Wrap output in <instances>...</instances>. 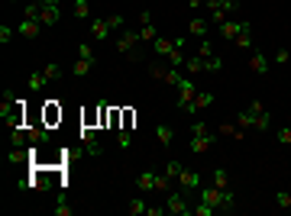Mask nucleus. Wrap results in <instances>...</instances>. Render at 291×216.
Wrapping results in <instances>:
<instances>
[{
  "instance_id": "obj_1",
  "label": "nucleus",
  "mask_w": 291,
  "mask_h": 216,
  "mask_svg": "<svg viewBox=\"0 0 291 216\" xmlns=\"http://www.w3.org/2000/svg\"><path fill=\"white\" fill-rule=\"evenodd\" d=\"M207 13H210V20H214V26L220 23H227L230 20V13L236 10V0H207Z\"/></svg>"
},
{
  "instance_id": "obj_2",
  "label": "nucleus",
  "mask_w": 291,
  "mask_h": 216,
  "mask_svg": "<svg viewBox=\"0 0 291 216\" xmlns=\"http://www.w3.org/2000/svg\"><path fill=\"white\" fill-rule=\"evenodd\" d=\"M143 46V39H139V29H123L117 36V49L126 52V55H133V52Z\"/></svg>"
},
{
  "instance_id": "obj_3",
  "label": "nucleus",
  "mask_w": 291,
  "mask_h": 216,
  "mask_svg": "<svg viewBox=\"0 0 291 216\" xmlns=\"http://www.w3.org/2000/svg\"><path fill=\"white\" fill-rule=\"evenodd\" d=\"M175 91H178V110L184 113V107H188V103L194 100V94H198V84H194V77H184Z\"/></svg>"
},
{
  "instance_id": "obj_4",
  "label": "nucleus",
  "mask_w": 291,
  "mask_h": 216,
  "mask_svg": "<svg viewBox=\"0 0 291 216\" xmlns=\"http://www.w3.org/2000/svg\"><path fill=\"white\" fill-rule=\"evenodd\" d=\"M165 210L175 213V216H188L191 206H188V200H184V194L178 191V194H169V200H165Z\"/></svg>"
},
{
  "instance_id": "obj_5",
  "label": "nucleus",
  "mask_w": 291,
  "mask_h": 216,
  "mask_svg": "<svg viewBox=\"0 0 291 216\" xmlns=\"http://www.w3.org/2000/svg\"><path fill=\"white\" fill-rule=\"evenodd\" d=\"M210 103H214V94H210V91H198V94H194V100L184 107V113L191 116V113H198V110H207Z\"/></svg>"
},
{
  "instance_id": "obj_6",
  "label": "nucleus",
  "mask_w": 291,
  "mask_h": 216,
  "mask_svg": "<svg viewBox=\"0 0 291 216\" xmlns=\"http://www.w3.org/2000/svg\"><path fill=\"white\" fill-rule=\"evenodd\" d=\"M81 142H84L87 155H104V145L97 142V133H94L91 126H84V129H81Z\"/></svg>"
},
{
  "instance_id": "obj_7",
  "label": "nucleus",
  "mask_w": 291,
  "mask_h": 216,
  "mask_svg": "<svg viewBox=\"0 0 291 216\" xmlns=\"http://www.w3.org/2000/svg\"><path fill=\"white\" fill-rule=\"evenodd\" d=\"M188 149H191L194 155H201V152H210V149H214V133H207V136H191Z\"/></svg>"
},
{
  "instance_id": "obj_8",
  "label": "nucleus",
  "mask_w": 291,
  "mask_h": 216,
  "mask_svg": "<svg viewBox=\"0 0 291 216\" xmlns=\"http://www.w3.org/2000/svg\"><path fill=\"white\" fill-rule=\"evenodd\" d=\"M29 155H33V149L23 152V145H13V149L7 152V165H10V168H20V165H26V161H29Z\"/></svg>"
},
{
  "instance_id": "obj_9",
  "label": "nucleus",
  "mask_w": 291,
  "mask_h": 216,
  "mask_svg": "<svg viewBox=\"0 0 291 216\" xmlns=\"http://www.w3.org/2000/svg\"><path fill=\"white\" fill-rule=\"evenodd\" d=\"M49 139H52V136H49V126H46V123L29 126V145H46Z\"/></svg>"
},
{
  "instance_id": "obj_10",
  "label": "nucleus",
  "mask_w": 291,
  "mask_h": 216,
  "mask_svg": "<svg viewBox=\"0 0 291 216\" xmlns=\"http://www.w3.org/2000/svg\"><path fill=\"white\" fill-rule=\"evenodd\" d=\"M246 23V20H243ZM243 23H236V20H227V23H220V36H223L227 42H236V36L243 32Z\"/></svg>"
},
{
  "instance_id": "obj_11",
  "label": "nucleus",
  "mask_w": 291,
  "mask_h": 216,
  "mask_svg": "<svg viewBox=\"0 0 291 216\" xmlns=\"http://www.w3.org/2000/svg\"><path fill=\"white\" fill-rule=\"evenodd\" d=\"M16 32H20L23 39H36L39 32H42V23L39 20H23L20 26H16Z\"/></svg>"
},
{
  "instance_id": "obj_12",
  "label": "nucleus",
  "mask_w": 291,
  "mask_h": 216,
  "mask_svg": "<svg viewBox=\"0 0 291 216\" xmlns=\"http://www.w3.org/2000/svg\"><path fill=\"white\" fill-rule=\"evenodd\" d=\"M175 181L181 184V191H194V187H201V175H198V171H184L181 168V175L175 178Z\"/></svg>"
},
{
  "instance_id": "obj_13",
  "label": "nucleus",
  "mask_w": 291,
  "mask_h": 216,
  "mask_svg": "<svg viewBox=\"0 0 291 216\" xmlns=\"http://www.w3.org/2000/svg\"><path fill=\"white\" fill-rule=\"evenodd\" d=\"M201 200H204V203H210L214 210H220V203H223V191L210 184V187H204V191H201Z\"/></svg>"
},
{
  "instance_id": "obj_14",
  "label": "nucleus",
  "mask_w": 291,
  "mask_h": 216,
  "mask_svg": "<svg viewBox=\"0 0 291 216\" xmlns=\"http://www.w3.org/2000/svg\"><path fill=\"white\" fill-rule=\"evenodd\" d=\"M110 36V23L107 20H91V39L94 42H104Z\"/></svg>"
},
{
  "instance_id": "obj_15",
  "label": "nucleus",
  "mask_w": 291,
  "mask_h": 216,
  "mask_svg": "<svg viewBox=\"0 0 291 216\" xmlns=\"http://www.w3.org/2000/svg\"><path fill=\"white\" fill-rule=\"evenodd\" d=\"M136 187H139V191H155V187H158V175H155V171H143V175L136 178Z\"/></svg>"
},
{
  "instance_id": "obj_16",
  "label": "nucleus",
  "mask_w": 291,
  "mask_h": 216,
  "mask_svg": "<svg viewBox=\"0 0 291 216\" xmlns=\"http://www.w3.org/2000/svg\"><path fill=\"white\" fill-rule=\"evenodd\" d=\"M152 52H155L158 58H169L172 52H175V42H172V39H165V36H158V39L152 42Z\"/></svg>"
},
{
  "instance_id": "obj_17",
  "label": "nucleus",
  "mask_w": 291,
  "mask_h": 216,
  "mask_svg": "<svg viewBox=\"0 0 291 216\" xmlns=\"http://www.w3.org/2000/svg\"><path fill=\"white\" fill-rule=\"evenodd\" d=\"M249 68L255 74H266L269 71V58L262 55V52H252V55H249Z\"/></svg>"
},
{
  "instance_id": "obj_18",
  "label": "nucleus",
  "mask_w": 291,
  "mask_h": 216,
  "mask_svg": "<svg viewBox=\"0 0 291 216\" xmlns=\"http://www.w3.org/2000/svg\"><path fill=\"white\" fill-rule=\"evenodd\" d=\"M233 46H236V49H243V52H246V49H252V26H249V23H243V32L236 36Z\"/></svg>"
},
{
  "instance_id": "obj_19",
  "label": "nucleus",
  "mask_w": 291,
  "mask_h": 216,
  "mask_svg": "<svg viewBox=\"0 0 291 216\" xmlns=\"http://www.w3.org/2000/svg\"><path fill=\"white\" fill-rule=\"evenodd\" d=\"M188 32H191V36H198V39H204L207 36V20H204V16H194V20L188 23Z\"/></svg>"
},
{
  "instance_id": "obj_20",
  "label": "nucleus",
  "mask_w": 291,
  "mask_h": 216,
  "mask_svg": "<svg viewBox=\"0 0 291 216\" xmlns=\"http://www.w3.org/2000/svg\"><path fill=\"white\" fill-rule=\"evenodd\" d=\"M49 84V77H46V71H33L29 77H26V88L29 91H42Z\"/></svg>"
},
{
  "instance_id": "obj_21",
  "label": "nucleus",
  "mask_w": 291,
  "mask_h": 216,
  "mask_svg": "<svg viewBox=\"0 0 291 216\" xmlns=\"http://www.w3.org/2000/svg\"><path fill=\"white\" fill-rule=\"evenodd\" d=\"M184 71H188V74H201V71H204V58H201V55H188V58H184Z\"/></svg>"
},
{
  "instance_id": "obj_22",
  "label": "nucleus",
  "mask_w": 291,
  "mask_h": 216,
  "mask_svg": "<svg viewBox=\"0 0 291 216\" xmlns=\"http://www.w3.org/2000/svg\"><path fill=\"white\" fill-rule=\"evenodd\" d=\"M94 65H97V62H87V58H78V62H75V68H72V74H75V77H87V74L94 71Z\"/></svg>"
},
{
  "instance_id": "obj_23",
  "label": "nucleus",
  "mask_w": 291,
  "mask_h": 216,
  "mask_svg": "<svg viewBox=\"0 0 291 216\" xmlns=\"http://www.w3.org/2000/svg\"><path fill=\"white\" fill-rule=\"evenodd\" d=\"M255 119H259V113H252V110L246 107V110H240V123L236 126L240 129H255Z\"/></svg>"
},
{
  "instance_id": "obj_24",
  "label": "nucleus",
  "mask_w": 291,
  "mask_h": 216,
  "mask_svg": "<svg viewBox=\"0 0 291 216\" xmlns=\"http://www.w3.org/2000/svg\"><path fill=\"white\" fill-rule=\"evenodd\" d=\"M58 16H61V7H42V26H52V23H58Z\"/></svg>"
},
{
  "instance_id": "obj_25",
  "label": "nucleus",
  "mask_w": 291,
  "mask_h": 216,
  "mask_svg": "<svg viewBox=\"0 0 291 216\" xmlns=\"http://www.w3.org/2000/svg\"><path fill=\"white\" fill-rule=\"evenodd\" d=\"M155 139L162 145H172L175 142V129L172 126H155Z\"/></svg>"
},
{
  "instance_id": "obj_26",
  "label": "nucleus",
  "mask_w": 291,
  "mask_h": 216,
  "mask_svg": "<svg viewBox=\"0 0 291 216\" xmlns=\"http://www.w3.org/2000/svg\"><path fill=\"white\" fill-rule=\"evenodd\" d=\"M23 20H42V4H39V0L26 4V10H23Z\"/></svg>"
},
{
  "instance_id": "obj_27",
  "label": "nucleus",
  "mask_w": 291,
  "mask_h": 216,
  "mask_svg": "<svg viewBox=\"0 0 291 216\" xmlns=\"http://www.w3.org/2000/svg\"><path fill=\"white\" fill-rule=\"evenodd\" d=\"M217 129H220V136H227V139H243V129L233 126V123H223V126H217Z\"/></svg>"
},
{
  "instance_id": "obj_28",
  "label": "nucleus",
  "mask_w": 291,
  "mask_h": 216,
  "mask_svg": "<svg viewBox=\"0 0 291 216\" xmlns=\"http://www.w3.org/2000/svg\"><path fill=\"white\" fill-rule=\"evenodd\" d=\"M78 20H91V7H87V0H75V10H72Z\"/></svg>"
},
{
  "instance_id": "obj_29",
  "label": "nucleus",
  "mask_w": 291,
  "mask_h": 216,
  "mask_svg": "<svg viewBox=\"0 0 291 216\" xmlns=\"http://www.w3.org/2000/svg\"><path fill=\"white\" fill-rule=\"evenodd\" d=\"M194 55H201V58H210V55H214V42H210V39L204 36V39L198 42V52H194Z\"/></svg>"
},
{
  "instance_id": "obj_30",
  "label": "nucleus",
  "mask_w": 291,
  "mask_h": 216,
  "mask_svg": "<svg viewBox=\"0 0 291 216\" xmlns=\"http://www.w3.org/2000/svg\"><path fill=\"white\" fill-rule=\"evenodd\" d=\"M204 71H210V74H214V71H223V58H220V55L204 58Z\"/></svg>"
},
{
  "instance_id": "obj_31",
  "label": "nucleus",
  "mask_w": 291,
  "mask_h": 216,
  "mask_svg": "<svg viewBox=\"0 0 291 216\" xmlns=\"http://www.w3.org/2000/svg\"><path fill=\"white\" fill-rule=\"evenodd\" d=\"M139 39H143V42H155V39H158V29H155L152 23H149V26H139Z\"/></svg>"
},
{
  "instance_id": "obj_32",
  "label": "nucleus",
  "mask_w": 291,
  "mask_h": 216,
  "mask_svg": "<svg viewBox=\"0 0 291 216\" xmlns=\"http://www.w3.org/2000/svg\"><path fill=\"white\" fill-rule=\"evenodd\" d=\"M169 68H172L169 62H165V65H152V68H149V74H152L155 81H162V84H165V77H169Z\"/></svg>"
},
{
  "instance_id": "obj_33",
  "label": "nucleus",
  "mask_w": 291,
  "mask_h": 216,
  "mask_svg": "<svg viewBox=\"0 0 291 216\" xmlns=\"http://www.w3.org/2000/svg\"><path fill=\"white\" fill-rule=\"evenodd\" d=\"M214 187H220V191H223V187H230V175H227V168H217V171H214Z\"/></svg>"
},
{
  "instance_id": "obj_34",
  "label": "nucleus",
  "mask_w": 291,
  "mask_h": 216,
  "mask_svg": "<svg viewBox=\"0 0 291 216\" xmlns=\"http://www.w3.org/2000/svg\"><path fill=\"white\" fill-rule=\"evenodd\" d=\"M220 210H227V213L236 210V194L230 191V187H223V203H220Z\"/></svg>"
},
{
  "instance_id": "obj_35",
  "label": "nucleus",
  "mask_w": 291,
  "mask_h": 216,
  "mask_svg": "<svg viewBox=\"0 0 291 216\" xmlns=\"http://www.w3.org/2000/svg\"><path fill=\"white\" fill-rule=\"evenodd\" d=\"M184 81V74H181V68H169V77H165V84H172V88H178V84Z\"/></svg>"
},
{
  "instance_id": "obj_36",
  "label": "nucleus",
  "mask_w": 291,
  "mask_h": 216,
  "mask_svg": "<svg viewBox=\"0 0 291 216\" xmlns=\"http://www.w3.org/2000/svg\"><path fill=\"white\" fill-rule=\"evenodd\" d=\"M78 58H87V62H97V52L87 46V42H81V46H78Z\"/></svg>"
},
{
  "instance_id": "obj_37",
  "label": "nucleus",
  "mask_w": 291,
  "mask_h": 216,
  "mask_svg": "<svg viewBox=\"0 0 291 216\" xmlns=\"http://www.w3.org/2000/svg\"><path fill=\"white\" fill-rule=\"evenodd\" d=\"M55 119H61V110L55 107V100H49V107H46V123H55Z\"/></svg>"
},
{
  "instance_id": "obj_38",
  "label": "nucleus",
  "mask_w": 291,
  "mask_h": 216,
  "mask_svg": "<svg viewBox=\"0 0 291 216\" xmlns=\"http://www.w3.org/2000/svg\"><path fill=\"white\" fill-rule=\"evenodd\" d=\"M146 210H149V203H146V200H139V197H133V200H130V213H133V216L146 213Z\"/></svg>"
},
{
  "instance_id": "obj_39",
  "label": "nucleus",
  "mask_w": 291,
  "mask_h": 216,
  "mask_svg": "<svg viewBox=\"0 0 291 216\" xmlns=\"http://www.w3.org/2000/svg\"><path fill=\"white\" fill-rule=\"evenodd\" d=\"M42 71H46L49 81H55V77H61V65H58V62H49L46 68H42Z\"/></svg>"
},
{
  "instance_id": "obj_40",
  "label": "nucleus",
  "mask_w": 291,
  "mask_h": 216,
  "mask_svg": "<svg viewBox=\"0 0 291 216\" xmlns=\"http://www.w3.org/2000/svg\"><path fill=\"white\" fill-rule=\"evenodd\" d=\"M210 133V126L204 123V119H194V123H191V136H207Z\"/></svg>"
},
{
  "instance_id": "obj_41",
  "label": "nucleus",
  "mask_w": 291,
  "mask_h": 216,
  "mask_svg": "<svg viewBox=\"0 0 291 216\" xmlns=\"http://www.w3.org/2000/svg\"><path fill=\"white\" fill-rule=\"evenodd\" d=\"M55 216H72V206L65 203V194H58V203H55Z\"/></svg>"
},
{
  "instance_id": "obj_42",
  "label": "nucleus",
  "mask_w": 291,
  "mask_h": 216,
  "mask_svg": "<svg viewBox=\"0 0 291 216\" xmlns=\"http://www.w3.org/2000/svg\"><path fill=\"white\" fill-rule=\"evenodd\" d=\"M117 145H120V149H130V145H133V136H130V129H120Z\"/></svg>"
},
{
  "instance_id": "obj_43",
  "label": "nucleus",
  "mask_w": 291,
  "mask_h": 216,
  "mask_svg": "<svg viewBox=\"0 0 291 216\" xmlns=\"http://www.w3.org/2000/svg\"><path fill=\"white\" fill-rule=\"evenodd\" d=\"M275 203L281 206V210H291V194H288V191H278V194H275Z\"/></svg>"
},
{
  "instance_id": "obj_44",
  "label": "nucleus",
  "mask_w": 291,
  "mask_h": 216,
  "mask_svg": "<svg viewBox=\"0 0 291 216\" xmlns=\"http://www.w3.org/2000/svg\"><path fill=\"white\" fill-rule=\"evenodd\" d=\"M178 175H181V165H178V161L172 158L169 165H165V178H172V181H175V178H178Z\"/></svg>"
},
{
  "instance_id": "obj_45",
  "label": "nucleus",
  "mask_w": 291,
  "mask_h": 216,
  "mask_svg": "<svg viewBox=\"0 0 291 216\" xmlns=\"http://www.w3.org/2000/svg\"><path fill=\"white\" fill-rule=\"evenodd\" d=\"M194 216H214V206H210V203H204V200H201V206H194V210H191Z\"/></svg>"
},
{
  "instance_id": "obj_46",
  "label": "nucleus",
  "mask_w": 291,
  "mask_h": 216,
  "mask_svg": "<svg viewBox=\"0 0 291 216\" xmlns=\"http://www.w3.org/2000/svg\"><path fill=\"white\" fill-rule=\"evenodd\" d=\"M278 142H281V145H291V126L278 129Z\"/></svg>"
},
{
  "instance_id": "obj_47",
  "label": "nucleus",
  "mask_w": 291,
  "mask_h": 216,
  "mask_svg": "<svg viewBox=\"0 0 291 216\" xmlns=\"http://www.w3.org/2000/svg\"><path fill=\"white\" fill-rule=\"evenodd\" d=\"M107 23H110V29H120V26H123V13H113Z\"/></svg>"
},
{
  "instance_id": "obj_48",
  "label": "nucleus",
  "mask_w": 291,
  "mask_h": 216,
  "mask_svg": "<svg viewBox=\"0 0 291 216\" xmlns=\"http://www.w3.org/2000/svg\"><path fill=\"white\" fill-rule=\"evenodd\" d=\"M13 39V29L10 26H0V42H10Z\"/></svg>"
},
{
  "instance_id": "obj_49",
  "label": "nucleus",
  "mask_w": 291,
  "mask_h": 216,
  "mask_svg": "<svg viewBox=\"0 0 291 216\" xmlns=\"http://www.w3.org/2000/svg\"><path fill=\"white\" fill-rule=\"evenodd\" d=\"M249 110H252V113H266V103H262V100H252Z\"/></svg>"
},
{
  "instance_id": "obj_50",
  "label": "nucleus",
  "mask_w": 291,
  "mask_h": 216,
  "mask_svg": "<svg viewBox=\"0 0 291 216\" xmlns=\"http://www.w3.org/2000/svg\"><path fill=\"white\" fill-rule=\"evenodd\" d=\"M275 62H278V65L288 62V49H278V52H275Z\"/></svg>"
},
{
  "instance_id": "obj_51",
  "label": "nucleus",
  "mask_w": 291,
  "mask_h": 216,
  "mask_svg": "<svg viewBox=\"0 0 291 216\" xmlns=\"http://www.w3.org/2000/svg\"><path fill=\"white\" fill-rule=\"evenodd\" d=\"M139 23H143V26H149V23H152V13H149V10H143V13H139Z\"/></svg>"
},
{
  "instance_id": "obj_52",
  "label": "nucleus",
  "mask_w": 291,
  "mask_h": 216,
  "mask_svg": "<svg viewBox=\"0 0 291 216\" xmlns=\"http://www.w3.org/2000/svg\"><path fill=\"white\" fill-rule=\"evenodd\" d=\"M42 7H61V0H39Z\"/></svg>"
},
{
  "instance_id": "obj_53",
  "label": "nucleus",
  "mask_w": 291,
  "mask_h": 216,
  "mask_svg": "<svg viewBox=\"0 0 291 216\" xmlns=\"http://www.w3.org/2000/svg\"><path fill=\"white\" fill-rule=\"evenodd\" d=\"M10 4H13V0H10Z\"/></svg>"
}]
</instances>
